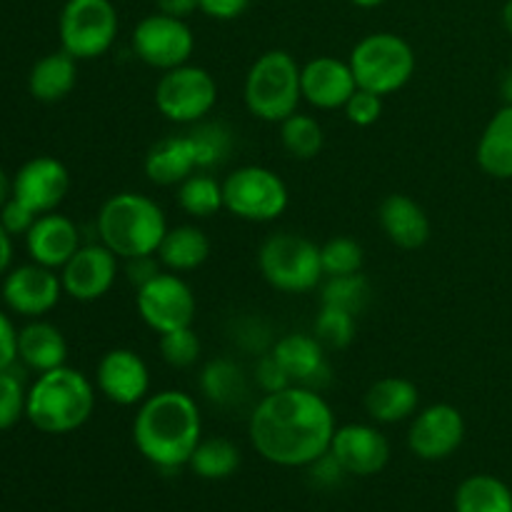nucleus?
Returning a JSON list of instances; mask_svg holds the SVG:
<instances>
[{"label":"nucleus","mask_w":512,"mask_h":512,"mask_svg":"<svg viewBox=\"0 0 512 512\" xmlns=\"http://www.w3.org/2000/svg\"><path fill=\"white\" fill-rule=\"evenodd\" d=\"M95 388L113 405H140L150 395L148 363L130 348L108 350L95 368Z\"/></svg>","instance_id":"obj_15"},{"label":"nucleus","mask_w":512,"mask_h":512,"mask_svg":"<svg viewBox=\"0 0 512 512\" xmlns=\"http://www.w3.org/2000/svg\"><path fill=\"white\" fill-rule=\"evenodd\" d=\"M130 48L140 63L165 73V70L190 63L195 53V35L183 18L153 13L145 15L133 28Z\"/></svg>","instance_id":"obj_12"},{"label":"nucleus","mask_w":512,"mask_h":512,"mask_svg":"<svg viewBox=\"0 0 512 512\" xmlns=\"http://www.w3.org/2000/svg\"><path fill=\"white\" fill-rule=\"evenodd\" d=\"M350 3H353V5H358V8H365V10H370V8H378V5H383L385 0H350Z\"/></svg>","instance_id":"obj_52"},{"label":"nucleus","mask_w":512,"mask_h":512,"mask_svg":"<svg viewBox=\"0 0 512 512\" xmlns=\"http://www.w3.org/2000/svg\"><path fill=\"white\" fill-rule=\"evenodd\" d=\"M320 263H323L325 278L328 275L360 273L365 263L363 245L348 235H335L328 243L320 245Z\"/></svg>","instance_id":"obj_38"},{"label":"nucleus","mask_w":512,"mask_h":512,"mask_svg":"<svg viewBox=\"0 0 512 512\" xmlns=\"http://www.w3.org/2000/svg\"><path fill=\"white\" fill-rule=\"evenodd\" d=\"M160 273V260L158 255H140V258L125 260V275H128L130 283L135 285V290L140 285H145L148 280H153Z\"/></svg>","instance_id":"obj_45"},{"label":"nucleus","mask_w":512,"mask_h":512,"mask_svg":"<svg viewBox=\"0 0 512 512\" xmlns=\"http://www.w3.org/2000/svg\"><path fill=\"white\" fill-rule=\"evenodd\" d=\"M223 203L230 215L248 223H273L288 210L285 180L263 165H243L223 178Z\"/></svg>","instance_id":"obj_8"},{"label":"nucleus","mask_w":512,"mask_h":512,"mask_svg":"<svg viewBox=\"0 0 512 512\" xmlns=\"http://www.w3.org/2000/svg\"><path fill=\"white\" fill-rule=\"evenodd\" d=\"M18 363V330L13 320L0 310V370L13 368Z\"/></svg>","instance_id":"obj_43"},{"label":"nucleus","mask_w":512,"mask_h":512,"mask_svg":"<svg viewBox=\"0 0 512 512\" xmlns=\"http://www.w3.org/2000/svg\"><path fill=\"white\" fill-rule=\"evenodd\" d=\"M303 65L288 53V50H265L253 60L248 75H245V108L253 118L263 123H283L303 100V85H300Z\"/></svg>","instance_id":"obj_5"},{"label":"nucleus","mask_w":512,"mask_h":512,"mask_svg":"<svg viewBox=\"0 0 512 512\" xmlns=\"http://www.w3.org/2000/svg\"><path fill=\"white\" fill-rule=\"evenodd\" d=\"M465 440V418L455 405L433 403L410 418L408 448L415 458L438 463L460 450Z\"/></svg>","instance_id":"obj_13"},{"label":"nucleus","mask_w":512,"mask_h":512,"mask_svg":"<svg viewBox=\"0 0 512 512\" xmlns=\"http://www.w3.org/2000/svg\"><path fill=\"white\" fill-rule=\"evenodd\" d=\"M28 408V385L18 363L0 370V430H10L25 418Z\"/></svg>","instance_id":"obj_37"},{"label":"nucleus","mask_w":512,"mask_h":512,"mask_svg":"<svg viewBox=\"0 0 512 512\" xmlns=\"http://www.w3.org/2000/svg\"><path fill=\"white\" fill-rule=\"evenodd\" d=\"M70 190V173L58 158H30L13 175V198L28 205L33 213L45 215L58 210Z\"/></svg>","instance_id":"obj_18"},{"label":"nucleus","mask_w":512,"mask_h":512,"mask_svg":"<svg viewBox=\"0 0 512 512\" xmlns=\"http://www.w3.org/2000/svg\"><path fill=\"white\" fill-rule=\"evenodd\" d=\"M68 360V340L53 323L35 318L18 330V363L33 373H48Z\"/></svg>","instance_id":"obj_24"},{"label":"nucleus","mask_w":512,"mask_h":512,"mask_svg":"<svg viewBox=\"0 0 512 512\" xmlns=\"http://www.w3.org/2000/svg\"><path fill=\"white\" fill-rule=\"evenodd\" d=\"M358 333V315L335 305H320L313 335L330 350H345Z\"/></svg>","instance_id":"obj_36"},{"label":"nucleus","mask_w":512,"mask_h":512,"mask_svg":"<svg viewBox=\"0 0 512 512\" xmlns=\"http://www.w3.org/2000/svg\"><path fill=\"white\" fill-rule=\"evenodd\" d=\"M500 93H503L505 105H512V68L503 75V83H500Z\"/></svg>","instance_id":"obj_50"},{"label":"nucleus","mask_w":512,"mask_h":512,"mask_svg":"<svg viewBox=\"0 0 512 512\" xmlns=\"http://www.w3.org/2000/svg\"><path fill=\"white\" fill-rule=\"evenodd\" d=\"M60 295H63L60 275L38 263L8 270L3 280L5 305L23 318H43L60 303Z\"/></svg>","instance_id":"obj_17"},{"label":"nucleus","mask_w":512,"mask_h":512,"mask_svg":"<svg viewBox=\"0 0 512 512\" xmlns=\"http://www.w3.org/2000/svg\"><path fill=\"white\" fill-rule=\"evenodd\" d=\"M358 88L393 95L413 80L418 58L413 45L395 33H370L355 43L348 58Z\"/></svg>","instance_id":"obj_6"},{"label":"nucleus","mask_w":512,"mask_h":512,"mask_svg":"<svg viewBox=\"0 0 512 512\" xmlns=\"http://www.w3.org/2000/svg\"><path fill=\"white\" fill-rule=\"evenodd\" d=\"M280 145L295 160L318 158L325 145L323 125L318 123V118L298 110L280 123Z\"/></svg>","instance_id":"obj_34"},{"label":"nucleus","mask_w":512,"mask_h":512,"mask_svg":"<svg viewBox=\"0 0 512 512\" xmlns=\"http://www.w3.org/2000/svg\"><path fill=\"white\" fill-rule=\"evenodd\" d=\"M453 505L455 512H512V490L495 475H470L455 490Z\"/></svg>","instance_id":"obj_31"},{"label":"nucleus","mask_w":512,"mask_h":512,"mask_svg":"<svg viewBox=\"0 0 512 512\" xmlns=\"http://www.w3.org/2000/svg\"><path fill=\"white\" fill-rule=\"evenodd\" d=\"M303 100L318 110H340L358 90L353 68L348 60H338L333 55H318L308 60L300 73Z\"/></svg>","instance_id":"obj_19"},{"label":"nucleus","mask_w":512,"mask_h":512,"mask_svg":"<svg viewBox=\"0 0 512 512\" xmlns=\"http://www.w3.org/2000/svg\"><path fill=\"white\" fill-rule=\"evenodd\" d=\"M503 25H505V30L512 35V0H508V3L503 5Z\"/></svg>","instance_id":"obj_51"},{"label":"nucleus","mask_w":512,"mask_h":512,"mask_svg":"<svg viewBox=\"0 0 512 512\" xmlns=\"http://www.w3.org/2000/svg\"><path fill=\"white\" fill-rule=\"evenodd\" d=\"M120 20L113 0H68L60 10V48L75 60H95L113 48Z\"/></svg>","instance_id":"obj_9"},{"label":"nucleus","mask_w":512,"mask_h":512,"mask_svg":"<svg viewBox=\"0 0 512 512\" xmlns=\"http://www.w3.org/2000/svg\"><path fill=\"white\" fill-rule=\"evenodd\" d=\"M185 135H188L190 145H193L198 170H205V173L228 163L235 150V133L223 120L205 118L200 123L188 125Z\"/></svg>","instance_id":"obj_30"},{"label":"nucleus","mask_w":512,"mask_h":512,"mask_svg":"<svg viewBox=\"0 0 512 512\" xmlns=\"http://www.w3.org/2000/svg\"><path fill=\"white\" fill-rule=\"evenodd\" d=\"M155 255L170 273H190L210 258V240L198 225H175V228H168Z\"/></svg>","instance_id":"obj_29"},{"label":"nucleus","mask_w":512,"mask_h":512,"mask_svg":"<svg viewBox=\"0 0 512 512\" xmlns=\"http://www.w3.org/2000/svg\"><path fill=\"white\" fill-rule=\"evenodd\" d=\"M368 278L363 273L353 275H328L320 283V305H335V308L350 310V313L360 315L365 305L370 303Z\"/></svg>","instance_id":"obj_35"},{"label":"nucleus","mask_w":512,"mask_h":512,"mask_svg":"<svg viewBox=\"0 0 512 512\" xmlns=\"http://www.w3.org/2000/svg\"><path fill=\"white\" fill-rule=\"evenodd\" d=\"M95 383L80 370L60 368L40 373L28 388L25 418L45 435H68L83 428L95 410Z\"/></svg>","instance_id":"obj_3"},{"label":"nucleus","mask_w":512,"mask_h":512,"mask_svg":"<svg viewBox=\"0 0 512 512\" xmlns=\"http://www.w3.org/2000/svg\"><path fill=\"white\" fill-rule=\"evenodd\" d=\"M250 0H200V10L213 20H235L248 10Z\"/></svg>","instance_id":"obj_46"},{"label":"nucleus","mask_w":512,"mask_h":512,"mask_svg":"<svg viewBox=\"0 0 512 512\" xmlns=\"http://www.w3.org/2000/svg\"><path fill=\"white\" fill-rule=\"evenodd\" d=\"M253 383L263 390V395L280 393V390L295 385L293 380H290V375L285 373L283 365L278 363V358H275L270 350L268 353H260L258 363H255V368H253Z\"/></svg>","instance_id":"obj_41"},{"label":"nucleus","mask_w":512,"mask_h":512,"mask_svg":"<svg viewBox=\"0 0 512 512\" xmlns=\"http://www.w3.org/2000/svg\"><path fill=\"white\" fill-rule=\"evenodd\" d=\"M135 308H138L140 320L153 333L163 335L170 330L190 328L198 313V300H195L193 288L180 278V273L160 270L153 280L138 288Z\"/></svg>","instance_id":"obj_11"},{"label":"nucleus","mask_w":512,"mask_h":512,"mask_svg":"<svg viewBox=\"0 0 512 512\" xmlns=\"http://www.w3.org/2000/svg\"><path fill=\"white\" fill-rule=\"evenodd\" d=\"M158 348L165 363L175 370L193 368L200 360V353H203V345H200V338L195 335L193 325L163 333L158 340Z\"/></svg>","instance_id":"obj_39"},{"label":"nucleus","mask_w":512,"mask_h":512,"mask_svg":"<svg viewBox=\"0 0 512 512\" xmlns=\"http://www.w3.org/2000/svg\"><path fill=\"white\" fill-rule=\"evenodd\" d=\"M118 260V255L103 243L80 245L78 253L60 268L63 293L78 303L105 298L118 280Z\"/></svg>","instance_id":"obj_14"},{"label":"nucleus","mask_w":512,"mask_h":512,"mask_svg":"<svg viewBox=\"0 0 512 512\" xmlns=\"http://www.w3.org/2000/svg\"><path fill=\"white\" fill-rule=\"evenodd\" d=\"M178 205L190 218H213L218 210H225L223 180L198 170L178 185Z\"/></svg>","instance_id":"obj_33"},{"label":"nucleus","mask_w":512,"mask_h":512,"mask_svg":"<svg viewBox=\"0 0 512 512\" xmlns=\"http://www.w3.org/2000/svg\"><path fill=\"white\" fill-rule=\"evenodd\" d=\"M480 170L495 180H512V105H503L485 125L475 148Z\"/></svg>","instance_id":"obj_27"},{"label":"nucleus","mask_w":512,"mask_h":512,"mask_svg":"<svg viewBox=\"0 0 512 512\" xmlns=\"http://www.w3.org/2000/svg\"><path fill=\"white\" fill-rule=\"evenodd\" d=\"M158 13L173 15V18H190L195 10H200V0H155Z\"/></svg>","instance_id":"obj_47"},{"label":"nucleus","mask_w":512,"mask_h":512,"mask_svg":"<svg viewBox=\"0 0 512 512\" xmlns=\"http://www.w3.org/2000/svg\"><path fill=\"white\" fill-rule=\"evenodd\" d=\"M78 83V60L65 53H48L33 65L28 75V90L40 103H58L68 98Z\"/></svg>","instance_id":"obj_28"},{"label":"nucleus","mask_w":512,"mask_h":512,"mask_svg":"<svg viewBox=\"0 0 512 512\" xmlns=\"http://www.w3.org/2000/svg\"><path fill=\"white\" fill-rule=\"evenodd\" d=\"M378 223L385 238L403 250H418L430 240L428 213L410 195H388L378 208Z\"/></svg>","instance_id":"obj_22"},{"label":"nucleus","mask_w":512,"mask_h":512,"mask_svg":"<svg viewBox=\"0 0 512 512\" xmlns=\"http://www.w3.org/2000/svg\"><path fill=\"white\" fill-rule=\"evenodd\" d=\"M240 448L228 438H203L190 458L188 468L203 480H225L238 473Z\"/></svg>","instance_id":"obj_32"},{"label":"nucleus","mask_w":512,"mask_h":512,"mask_svg":"<svg viewBox=\"0 0 512 512\" xmlns=\"http://www.w3.org/2000/svg\"><path fill=\"white\" fill-rule=\"evenodd\" d=\"M420 410V390L413 380L390 378L375 380L365 393V413L378 425H395L410 420Z\"/></svg>","instance_id":"obj_23"},{"label":"nucleus","mask_w":512,"mask_h":512,"mask_svg":"<svg viewBox=\"0 0 512 512\" xmlns=\"http://www.w3.org/2000/svg\"><path fill=\"white\" fill-rule=\"evenodd\" d=\"M143 170L150 183L163 185V188L180 185L185 178L198 173V160H195L188 135H168L158 140L145 155Z\"/></svg>","instance_id":"obj_25"},{"label":"nucleus","mask_w":512,"mask_h":512,"mask_svg":"<svg viewBox=\"0 0 512 512\" xmlns=\"http://www.w3.org/2000/svg\"><path fill=\"white\" fill-rule=\"evenodd\" d=\"M330 455L338 460L345 475L370 478L383 473L385 465L390 463V440L378 425L348 423L335 430Z\"/></svg>","instance_id":"obj_16"},{"label":"nucleus","mask_w":512,"mask_h":512,"mask_svg":"<svg viewBox=\"0 0 512 512\" xmlns=\"http://www.w3.org/2000/svg\"><path fill=\"white\" fill-rule=\"evenodd\" d=\"M218 103V83L200 65H178L165 70L155 85V108L165 120L193 125L208 118Z\"/></svg>","instance_id":"obj_10"},{"label":"nucleus","mask_w":512,"mask_h":512,"mask_svg":"<svg viewBox=\"0 0 512 512\" xmlns=\"http://www.w3.org/2000/svg\"><path fill=\"white\" fill-rule=\"evenodd\" d=\"M200 393L218 408L230 410L243 405L250 398V378L240 363L233 358H213L200 370Z\"/></svg>","instance_id":"obj_26"},{"label":"nucleus","mask_w":512,"mask_h":512,"mask_svg":"<svg viewBox=\"0 0 512 512\" xmlns=\"http://www.w3.org/2000/svg\"><path fill=\"white\" fill-rule=\"evenodd\" d=\"M310 478H313L315 485H323V488H330V485H338L340 480L345 478V470L340 468L338 460L330 455V450L325 455H320L315 463L308 465Z\"/></svg>","instance_id":"obj_44"},{"label":"nucleus","mask_w":512,"mask_h":512,"mask_svg":"<svg viewBox=\"0 0 512 512\" xmlns=\"http://www.w3.org/2000/svg\"><path fill=\"white\" fill-rule=\"evenodd\" d=\"M338 430L335 413L320 390L290 385L263 395L248 420L255 453L280 468H308L325 455Z\"/></svg>","instance_id":"obj_1"},{"label":"nucleus","mask_w":512,"mask_h":512,"mask_svg":"<svg viewBox=\"0 0 512 512\" xmlns=\"http://www.w3.org/2000/svg\"><path fill=\"white\" fill-rule=\"evenodd\" d=\"M95 230L105 248L113 250L120 260H130L158 253L168 233V220L150 195L125 190L110 195L100 205Z\"/></svg>","instance_id":"obj_4"},{"label":"nucleus","mask_w":512,"mask_h":512,"mask_svg":"<svg viewBox=\"0 0 512 512\" xmlns=\"http://www.w3.org/2000/svg\"><path fill=\"white\" fill-rule=\"evenodd\" d=\"M10 263H13V235L0 223V275L8 273Z\"/></svg>","instance_id":"obj_48"},{"label":"nucleus","mask_w":512,"mask_h":512,"mask_svg":"<svg viewBox=\"0 0 512 512\" xmlns=\"http://www.w3.org/2000/svg\"><path fill=\"white\" fill-rule=\"evenodd\" d=\"M203 440L198 400L183 390L150 393L138 405L133 420V443L138 453L158 470L185 468Z\"/></svg>","instance_id":"obj_2"},{"label":"nucleus","mask_w":512,"mask_h":512,"mask_svg":"<svg viewBox=\"0 0 512 512\" xmlns=\"http://www.w3.org/2000/svg\"><path fill=\"white\" fill-rule=\"evenodd\" d=\"M258 268L270 288L288 295L310 293L325 278L320 245L298 233L268 235L258 250Z\"/></svg>","instance_id":"obj_7"},{"label":"nucleus","mask_w":512,"mask_h":512,"mask_svg":"<svg viewBox=\"0 0 512 512\" xmlns=\"http://www.w3.org/2000/svg\"><path fill=\"white\" fill-rule=\"evenodd\" d=\"M25 245H28V255L33 263L45 265V268L60 270L83 243H80V230L68 215L60 213H45L38 215L33 228L25 235Z\"/></svg>","instance_id":"obj_21"},{"label":"nucleus","mask_w":512,"mask_h":512,"mask_svg":"<svg viewBox=\"0 0 512 512\" xmlns=\"http://www.w3.org/2000/svg\"><path fill=\"white\" fill-rule=\"evenodd\" d=\"M10 198H13V180H10L8 173L0 168V208H3Z\"/></svg>","instance_id":"obj_49"},{"label":"nucleus","mask_w":512,"mask_h":512,"mask_svg":"<svg viewBox=\"0 0 512 512\" xmlns=\"http://www.w3.org/2000/svg\"><path fill=\"white\" fill-rule=\"evenodd\" d=\"M343 110L348 123L358 125V128H370V125L378 123L380 115H383V95L358 88L350 95V100L345 103Z\"/></svg>","instance_id":"obj_40"},{"label":"nucleus","mask_w":512,"mask_h":512,"mask_svg":"<svg viewBox=\"0 0 512 512\" xmlns=\"http://www.w3.org/2000/svg\"><path fill=\"white\" fill-rule=\"evenodd\" d=\"M295 385L323 390L330 383V365L325 345L313 333H288L270 348Z\"/></svg>","instance_id":"obj_20"},{"label":"nucleus","mask_w":512,"mask_h":512,"mask_svg":"<svg viewBox=\"0 0 512 512\" xmlns=\"http://www.w3.org/2000/svg\"><path fill=\"white\" fill-rule=\"evenodd\" d=\"M38 220V213L28 208L25 203H20L18 198H10L8 203L0 208V223L8 230L10 235H28V230L33 228V223Z\"/></svg>","instance_id":"obj_42"}]
</instances>
